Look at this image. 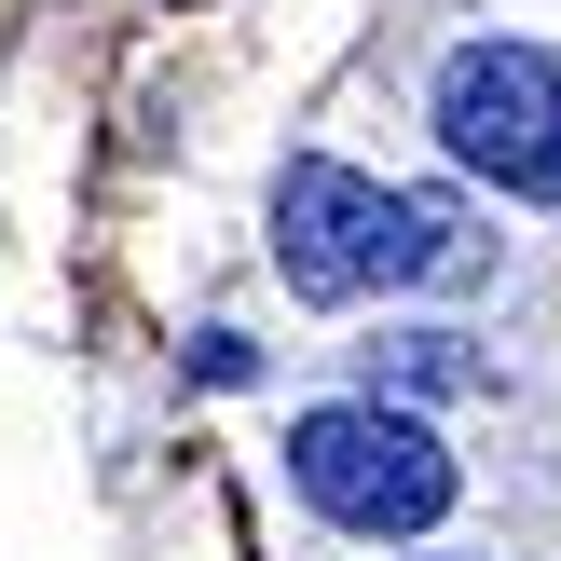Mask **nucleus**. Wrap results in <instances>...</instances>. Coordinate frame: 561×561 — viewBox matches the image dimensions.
<instances>
[{
  "mask_svg": "<svg viewBox=\"0 0 561 561\" xmlns=\"http://www.w3.org/2000/svg\"><path fill=\"white\" fill-rule=\"evenodd\" d=\"M274 261H288L301 301H356V288H425V274H466V233L438 192H383L356 164L301 151L274 179Z\"/></svg>",
  "mask_w": 561,
  "mask_h": 561,
  "instance_id": "nucleus-1",
  "label": "nucleus"
},
{
  "mask_svg": "<svg viewBox=\"0 0 561 561\" xmlns=\"http://www.w3.org/2000/svg\"><path fill=\"white\" fill-rule=\"evenodd\" d=\"M288 480H301V507L343 520V535H425V520L453 507V453H438V425L398 411V398L301 411L288 425Z\"/></svg>",
  "mask_w": 561,
  "mask_h": 561,
  "instance_id": "nucleus-2",
  "label": "nucleus"
},
{
  "mask_svg": "<svg viewBox=\"0 0 561 561\" xmlns=\"http://www.w3.org/2000/svg\"><path fill=\"white\" fill-rule=\"evenodd\" d=\"M438 137H453L466 179L561 206V55L535 42H453L438 55Z\"/></svg>",
  "mask_w": 561,
  "mask_h": 561,
  "instance_id": "nucleus-3",
  "label": "nucleus"
},
{
  "mask_svg": "<svg viewBox=\"0 0 561 561\" xmlns=\"http://www.w3.org/2000/svg\"><path fill=\"white\" fill-rule=\"evenodd\" d=\"M383 370H398V383H411V398H453V383H493V370H480V356H466V343H453V329H411V343H398V356H383Z\"/></svg>",
  "mask_w": 561,
  "mask_h": 561,
  "instance_id": "nucleus-4",
  "label": "nucleus"
}]
</instances>
